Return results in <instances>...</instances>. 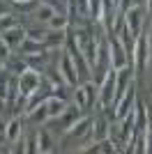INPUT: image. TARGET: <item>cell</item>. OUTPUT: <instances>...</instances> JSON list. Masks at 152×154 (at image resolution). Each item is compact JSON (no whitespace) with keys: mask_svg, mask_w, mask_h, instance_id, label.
<instances>
[{"mask_svg":"<svg viewBox=\"0 0 152 154\" xmlns=\"http://www.w3.org/2000/svg\"><path fill=\"white\" fill-rule=\"evenodd\" d=\"M12 26H16V21H14L12 14H7V16H0V32H5L7 28H12Z\"/></svg>","mask_w":152,"mask_h":154,"instance_id":"22","label":"cell"},{"mask_svg":"<svg viewBox=\"0 0 152 154\" xmlns=\"http://www.w3.org/2000/svg\"><path fill=\"white\" fill-rule=\"evenodd\" d=\"M120 12H118V2L115 0H101V12H99V23L104 26L106 32L115 30V21H118Z\"/></svg>","mask_w":152,"mask_h":154,"instance_id":"7","label":"cell"},{"mask_svg":"<svg viewBox=\"0 0 152 154\" xmlns=\"http://www.w3.org/2000/svg\"><path fill=\"white\" fill-rule=\"evenodd\" d=\"M134 103H136V83L129 85V90H127L125 94L113 103V108H115V122H120L127 113H131V110H134Z\"/></svg>","mask_w":152,"mask_h":154,"instance_id":"8","label":"cell"},{"mask_svg":"<svg viewBox=\"0 0 152 154\" xmlns=\"http://www.w3.org/2000/svg\"><path fill=\"white\" fill-rule=\"evenodd\" d=\"M134 2H136V5H141V7L145 5V0H134Z\"/></svg>","mask_w":152,"mask_h":154,"instance_id":"30","label":"cell"},{"mask_svg":"<svg viewBox=\"0 0 152 154\" xmlns=\"http://www.w3.org/2000/svg\"><path fill=\"white\" fill-rule=\"evenodd\" d=\"M147 39H150V48H152V28H150V32H147Z\"/></svg>","mask_w":152,"mask_h":154,"instance_id":"29","label":"cell"},{"mask_svg":"<svg viewBox=\"0 0 152 154\" xmlns=\"http://www.w3.org/2000/svg\"><path fill=\"white\" fill-rule=\"evenodd\" d=\"M7 14H9V9H7V7L0 2V16H7Z\"/></svg>","mask_w":152,"mask_h":154,"instance_id":"27","label":"cell"},{"mask_svg":"<svg viewBox=\"0 0 152 154\" xmlns=\"http://www.w3.org/2000/svg\"><path fill=\"white\" fill-rule=\"evenodd\" d=\"M42 44L49 48V51H55L60 46L67 44V30H46L44 32V39H42Z\"/></svg>","mask_w":152,"mask_h":154,"instance_id":"13","label":"cell"},{"mask_svg":"<svg viewBox=\"0 0 152 154\" xmlns=\"http://www.w3.org/2000/svg\"><path fill=\"white\" fill-rule=\"evenodd\" d=\"M44 32H46V30L32 28V30H28V37H32V39H37V42H42V39H44Z\"/></svg>","mask_w":152,"mask_h":154,"instance_id":"24","label":"cell"},{"mask_svg":"<svg viewBox=\"0 0 152 154\" xmlns=\"http://www.w3.org/2000/svg\"><path fill=\"white\" fill-rule=\"evenodd\" d=\"M14 5H19V2H28V0H12Z\"/></svg>","mask_w":152,"mask_h":154,"instance_id":"31","label":"cell"},{"mask_svg":"<svg viewBox=\"0 0 152 154\" xmlns=\"http://www.w3.org/2000/svg\"><path fill=\"white\" fill-rule=\"evenodd\" d=\"M81 113L83 110L78 108V106H67V108L62 110V113H60V115L58 117H53V120H49V122H53L55 124V127H51V129H60V131H67V129L69 127H74L76 122H78V120H81Z\"/></svg>","mask_w":152,"mask_h":154,"instance_id":"6","label":"cell"},{"mask_svg":"<svg viewBox=\"0 0 152 154\" xmlns=\"http://www.w3.org/2000/svg\"><path fill=\"white\" fill-rule=\"evenodd\" d=\"M28 117H30V122H35V124H46L49 122V108H46V99L42 103H39L37 108H32L30 113H28Z\"/></svg>","mask_w":152,"mask_h":154,"instance_id":"17","label":"cell"},{"mask_svg":"<svg viewBox=\"0 0 152 154\" xmlns=\"http://www.w3.org/2000/svg\"><path fill=\"white\" fill-rule=\"evenodd\" d=\"M39 51H49L42 42H37V39H32V37H25L23 39V44L19 46V55H30V53H39Z\"/></svg>","mask_w":152,"mask_h":154,"instance_id":"16","label":"cell"},{"mask_svg":"<svg viewBox=\"0 0 152 154\" xmlns=\"http://www.w3.org/2000/svg\"><path fill=\"white\" fill-rule=\"evenodd\" d=\"M125 28L131 32L134 37H138L143 32V7L141 5H131L125 12Z\"/></svg>","mask_w":152,"mask_h":154,"instance_id":"9","label":"cell"},{"mask_svg":"<svg viewBox=\"0 0 152 154\" xmlns=\"http://www.w3.org/2000/svg\"><path fill=\"white\" fill-rule=\"evenodd\" d=\"M145 117H147V129L152 131V106H145Z\"/></svg>","mask_w":152,"mask_h":154,"instance_id":"26","label":"cell"},{"mask_svg":"<svg viewBox=\"0 0 152 154\" xmlns=\"http://www.w3.org/2000/svg\"><path fill=\"white\" fill-rule=\"evenodd\" d=\"M67 16H69V26L76 19L90 21V0H67Z\"/></svg>","mask_w":152,"mask_h":154,"instance_id":"11","label":"cell"},{"mask_svg":"<svg viewBox=\"0 0 152 154\" xmlns=\"http://www.w3.org/2000/svg\"><path fill=\"white\" fill-rule=\"evenodd\" d=\"M55 149V140H53V136H51L49 129H39L37 131V152L42 154H49Z\"/></svg>","mask_w":152,"mask_h":154,"instance_id":"14","label":"cell"},{"mask_svg":"<svg viewBox=\"0 0 152 154\" xmlns=\"http://www.w3.org/2000/svg\"><path fill=\"white\" fill-rule=\"evenodd\" d=\"M19 12H23V14H35L37 12V7H39V0H28V2H19Z\"/></svg>","mask_w":152,"mask_h":154,"instance_id":"20","label":"cell"},{"mask_svg":"<svg viewBox=\"0 0 152 154\" xmlns=\"http://www.w3.org/2000/svg\"><path fill=\"white\" fill-rule=\"evenodd\" d=\"M25 37H28V30H25V28H21L19 23H16V26H12V28H7L5 32H0V39L7 44V48H9L12 53L19 51V46L23 44Z\"/></svg>","mask_w":152,"mask_h":154,"instance_id":"10","label":"cell"},{"mask_svg":"<svg viewBox=\"0 0 152 154\" xmlns=\"http://www.w3.org/2000/svg\"><path fill=\"white\" fill-rule=\"evenodd\" d=\"M145 9L150 12V16H152V0H145Z\"/></svg>","mask_w":152,"mask_h":154,"instance_id":"28","label":"cell"},{"mask_svg":"<svg viewBox=\"0 0 152 154\" xmlns=\"http://www.w3.org/2000/svg\"><path fill=\"white\" fill-rule=\"evenodd\" d=\"M92 140H106L111 136V120L106 115H97L92 117V129H90Z\"/></svg>","mask_w":152,"mask_h":154,"instance_id":"12","label":"cell"},{"mask_svg":"<svg viewBox=\"0 0 152 154\" xmlns=\"http://www.w3.org/2000/svg\"><path fill=\"white\" fill-rule=\"evenodd\" d=\"M58 69H60V76H62V81H65V83H67V85H71V88H76V83H78V71H76L74 60H71V55H69L67 51H60Z\"/></svg>","mask_w":152,"mask_h":154,"instance_id":"5","label":"cell"},{"mask_svg":"<svg viewBox=\"0 0 152 154\" xmlns=\"http://www.w3.org/2000/svg\"><path fill=\"white\" fill-rule=\"evenodd\" d=\"M53 14H55V9H53V7H51V5H44V2H39L37 12L32 14V16H35V19H37L39 23H49Z\"/></svg>","mask_w":152,"mask_h":154,"instance_id":"19","label":"cell"},{"mask_svg":"<svg viewBox=\"0 0 152 154\" xmlns=\"http://www.w3.org/2000/svg\"><path fill=\"white\" fill-rule=\"evenodd\" d=\"M21 131H23V120L21 117H12L5 127V138L9 143H16L21 138Z\"/></svg>","mask_w":152,"mask_h":154,"instance_id":"15","label":"cell"},{"mask_svg":"<svg viewBox=\"0 0 152 154\" xmlns=\"http://www.w3.org/2000/svg\"><path fill=\"white\" fill-rule=\"evenodd\" d=\"M25 152H37V134L25 140Z\"/></svg>","mask_w":152,"mask_h":154,"instance_id":"23","label":"cell"},{"mask_svg":"<svg viewBox=\"0 0 152 154\" xmlns=\"http://www.w3.org/2000/svg\"><path fill=\"white\" fill-rule=\"evenodd\" d=\"M44 5H51L58 14H67V0H39Z\"/></svg>","mask_w":152,"mask_h":154,"instance_id":"21","label":"cell"},{"mask_svg":"<svg viewBox=\"0 0 152 154\" xmlns=\"http://www.w3.org/2000/svg\"><path fill=\"white\" fill-rule=\"evenodd\" d=\"M106 39H108V51H111V64H113V69H122V67H127L129 62V55H127L125 46H122L120 37L115 35V32H106Z\"/></svg>","mask_w":152,"mask_h":154,"instance_id":"2","label":"cell"},{"mask_svg":"<svg viewBox=\"0 0 152 154\" xmlns=\"http://www.w3.org/2000/svg\"><path fill=\"white\" fill-rule=\"evenodd\" d=\"M46 26H49L51 30H67V28H69V16H67V14H58L55 12Z\"/></svg>","mask_w":152,"mask_h":154,"instance_id":"18","label":"cell"},{"mask_svg":"<svg viewBox=\"0 0 152 154\" xmlns=\"http://www.w3.org/2000/svg\"><path fill=\"white\" fill-rule=\"evenodd\" d=\"M145 152L152 154V131L150 129H145Z\"/></svg>","mask_w":152,"mask_h":154,"instance_id":"25","label":"cell"},{"mask_svg":"<svg viewBox=\"0 0 152 154\" xmlns=\"http://www.w3.org/2000/svg\"><path fill=\"white\" fill-rule=\"evenodd\" d=\"M90 129H92V117H81L74 127H69L65 131V138H62V145H71V143H81L83 138L90 136Z\"/></svg>","mask_w":152,"mask_h":154,"instance_id":"3","label":"cell"},{"mask_svg":"<svg viewBox=\"0 0 152 154\" xmlns=\"http://www.w3.org/2000/svg\"><path fill=\"white\" fill-rule=\"evenodd\" d=\"M150 55H152L150 39H147V35L141 32L138 37H136V44H134V69L138 71V74L145 71L147 62H150Z\"/></svg>","mask_w":152,"mask_h":154,"instance_id":"1","label":"cell"},{"mask_svg":"<svg viewBox=\"0 0 152 154\" xmlns=\"http://www.w3.org/2000/svg\"><path fill=\"white\" fill-rule=\"evenodd\" d=\"M115 2H118V0H115Z\"/></svg>","mask_w":152,"mask_h":154,"instance_id":"32","label":"cell"},{"mask_svg":"<svg viewBox=\"0 0 152 154\" xmlns=\"http://www.w3.org/2000/svg\"><path fill=\"white\" fill-rule=\"evenodd\" d=\"M42 81H44V74H42L39 69H30V67H28V69L19 76V90H21V94H25V99H28V94H32V92L42 85Z\"/></svg>","mask_w":152,"mask_h":154,"instance_id":"4","label":"cell"}]
</instances>
